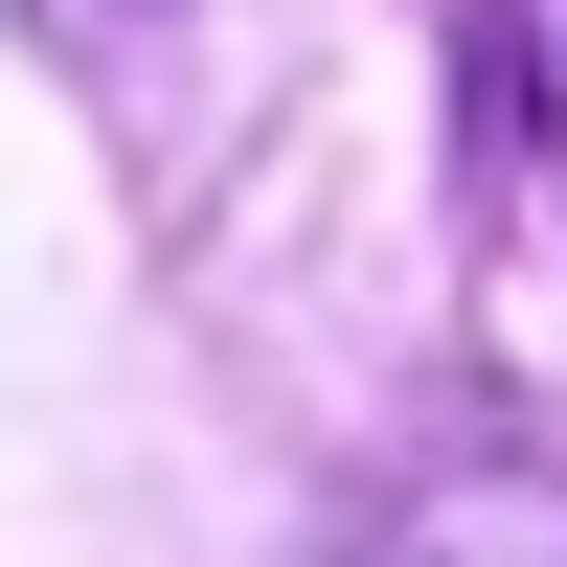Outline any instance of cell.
<instances>
[{"label": "cell", "mask_w": 567, "mask_h": 567, "mask_svg": "<svg viewBox=\"0 0 567 567\" xmlns=\"http://www.w3.org/2000/svg\"><path fill=\"white\" fill-rule=\"evenodd\" d=\"M477 136H499V205L567 250V0H477Z\"/></svg>", "instance_id": "6da1fadb"}]
</instances>
